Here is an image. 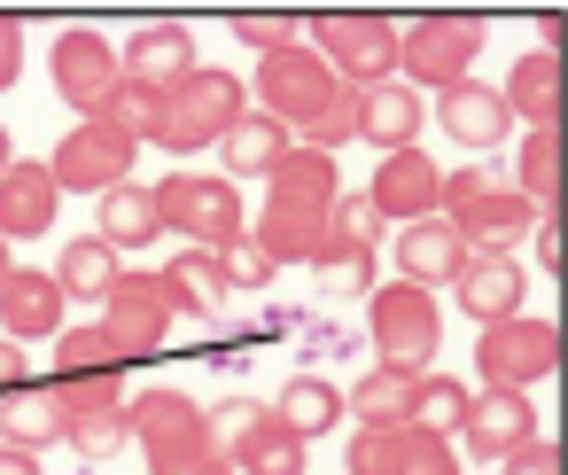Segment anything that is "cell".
Here are the masks:
<instances>
[{
  "label": "cell",
  "mask_w": 568,
  "mask_h": 475,
  "mask_svg": "<svg viewBox=\"0 0 568 475\" xmlns=\"http://www.w3.org/2000/svg\"><path fill=\"white\" fill-rule=\"evenodd\" d=\"M133 156H141V141H125V133L102 125V118H79V125L55 141L48 172H55L63 195H110V188L133 180Z\"/></svg>",
  "instance_id": "7c38bea8"
},
{
  "label": "cell",
  "mask_w": 568,
  "mask_h": 475,
  "mask_svg": "<svg viewBox=\"0 0 568 475\" xmlns=\"http://www.w3.org/2000/svg\"><path fill=\"white\" fill-rule=\"evenodd\" d=\"M17 164V149H9V125H0V172H9Z\"/></svg>",
  "instance_id": "c3c4849f"
},
{
  "label": "cell",
  "mask_w": 568,
  "mask_h": 475,
  "mask_svg": "<svg viewBox=\"0 0 568 475\" xmlns=\"http://www.w3.org/2000/svg\"><path fill=\"white\" fill-rule=\"evenodd\" d=\"M9 273H17V257H9V242H0V281H9Z\"/></svg>",
  "instance_id": "681fc988"
},
{
  "label": "cell",
  "mask_w": 568,
  "mask_h": 475,
  "mask_svg": "<svg viewBox=\"0 0 568 475\" xmlns=\"http://www.w3.org/2000/svg\"><path fill=\"white\" fill-rule=\"evenodd\" d=\"M483 17H459V9H428L413 24H397V79L420 94H452L475 79V55H483Z\"/></svg>",
  "instance_id": "7a4b0ae2"
},
{
  "label": "cell",
  "mask_w": 568,
  "mask_h": 475,
  "mask_svg": "<svg viewBox=\"0 0 568 475\" xmlns=\"http://www.w3.org/2000/svg\"><path fill=\"white\" fill-rule=\"evenodd\" d=\"M296 141L265 118V110H242L234 125H226V141H219V164H226V180H273V164L288 156Z\"/></svg>",
  "instance_id": "d4e9b609"
},
{
  "label": "cell",
  "mask_w": 568,
  "mask_h": 475,
  "mask_svg": "<svg viewBox=\"0 0 568 475\" xmlns=\"http://www.w3.org/2000/svg\"><path fill=\"white\" fill-rule=\"evenodd\" d=\"M366 203H374L382 226H420V219H436V203H444V164H436L428 149H397V156L374 164Z\"/></svg>",
  "instance_id": "5bb4252c"
},
{
  "label": "cell",
  "mask_w": 568,
  "mask_h": 475,
  "mask_svg": "<svg viewBox=\"0 0 568 475\" xmlns=\"http://www.w3.org/2000/svg\"><path fill=\"white\" fill-rule=\"evenodd\" d=\"M17 79H24V17L0 9V94H9Z\"/></svg>",
  "instance_id": "7bdbcfd3"
},
{
  "label": "cell",
  "mask_w": 568,
  "mask_h": 475,
  "mask_svg": "<svg viewBox=\"0 0 568 475\" xmlns=\"http://www.w3.org/2000/svg\"><path fill=\"white\" fill-rule=\"evenodd\" d=\"M273 421H281L296 444H312V436H327V428L343 421V390H335L327 374H296V382H281V405H273Z\"/></svg>",
  "instance_id": "f546056e"
},
{
  "label": "cell",
  "mask_w": 568,
  "mask_h": 475,
  "mask_svg": "<svg viewBox=\"0 0 568 475\" xmlns=\"http://www.w3.org/2000/svg\"><path fill=\"white\" fill-rule=\"evenodd\" d=\"M0 335H9V343H55L63 335V289H55V273L17 265L9 281H0Z\"/></svg>",
  "instance_id": "44dd1931"
},
{
  "label": "cell",
  "mask_w": 568,
  "mask_h": 475,
  "mask_svg": "<svg viewBox=\"0 0 568 475\" xmlns=\"http://www.w3.org/2000/svg\"><path fill=\"white\" fill-rule=\"evenodd\" d=\"M0 444H17V452L63 444V413H55V390L48 382H17L9 397H0Z\"/></svg>",
  "instance_id": "4316f807"
},
{
  "label": "cell",
  "mask_w": 568,
  "mask_h": 475,
  "mask_svg": "<svg viewBox=\"0 0 568 475\" xmlns=\"http://www.w3.org/2000/svg\"><path fill=\"white\" fill-rule=\"evenodd\" d=\"M118 273H125V257H118L102 234H79V242H63V257H55L63 304H71V296H79V304H102V296L118 289Z\"/></svg>",
  "instance_id": "f1b7e54d"
},
{
  "label": "cell",
  "mask_w": 568,
  "mask_h": 475,
  "mask_svg": "<svg viewBox=\"0 0 568 475\" xmlns=\"http://www.w3.org/2000/svg\"><path fill=\"white\" fill-rule=\"evenodd\" d=\"M420 125H428V102H420L405 79L358 87V141H374L382 156H397V149H420Z\"/></svg>",
  "instance_id": "7402d4cb"
},
{
  "label": "cell",
  "mask_w": 568,
  "mask_h": 475,
  "mask_svg": "<svg viewBox=\"0 0 568 475\" xmlns=\"http://www.w3.org/2000/svg\"><path fill=\"white\" fill-rule=\"evenodd\" d=\"M498 102H506V118H521L529 133H537V125H560V110H568V63H560L552 48H529V55L506 71Z\"/></svg>",
  "instance_id": "ffe728a7"
},
{
  "label": "cell",
  "mask_w": 568,
  "mask_h": 475,
  "mask_svg": "<svg viewBox=\"0 0 568 475\" xmlns=\"http://www.w3.org/2000/svg\"><path fill=\"white\" fill-rule=\"evenodd\" d=\"M164 289H172V312H187V320H219V304H226V273L211 250H172Z\"/></svg>",
  "instance_id": "4dcf8cb0"
},
{
  "label": "cell",
  "mask_w": 568,
  "mask_h": 475,
  "mask_svg": "<svg viewBox=\"0 0 568 475\" xmlns=\"http://www.w3.org/2000/svg\"><path fill=\"white\" fill-rule=\"evenodd\" d=\"M537 265L560 273V211H537Z\"/></svg>",
  "instance_id": "ee69618b"
},
{
  "label": "cell",
  "mask_w": 568,
  "mask_h": 475,
  "mask_svg": "<svg viewBox=\"0 0 568 475\" xmlns=\"http://www.w3.org/2000/svg\"><path fill=\"white\" fill-rule=\"evenodd\" d=\"M560 172H568V141H560V125H537L514 156V195L529 211H560Z\"/></svg>",
  "instance_id": "83f0119b"
},
{
  "label": "cell",
  "mask_w": 568,
  "mask_h": 475,
  "mask_svg": "<svg viewBox=\"0 0 568 475\" xmlns=\"http://www.w3.org/2000/svg\"><path fill=\"white\" fill-rule=\"evenodd\" d=\"M94 118H102V125H118L125 141H141V149H149V141H156V118H164V94H156V87L118 79V87H110V102H102Z\"/></svg>",
  "instance_id": "e575fe53"
},
{
  "label": "cell",
  "mask_w": 568,
  "mask_h": 475,
  "mask_svg": "<svg viewBox=\"0 0 568 475\" xmlns=\"http://www.w3.org/2000/svg\"><path fill=\"white\" fill-rule=\"evenodd\" d=\"M521 289H529V281H521V257H514V250H467V265L452 273L459 312L483 320V327H490V320H514V312H521Z\"/></svg>",
  "instance_id": "2e32d148"
},
{
  "label": "cell",
  "mask_w": 568,
  "mask_h": 475,
  "mask_svg": "<svg viewBox=\"0 0 568 475\" xmlns=\"http://www.w3.org/2000/svg\"><path fill=\"white\" fill-rule=\"evenodd\" d=\"M366 335H374L382 366L428 374V358H436V343H444V312H436V296L413 289V281H374V296H366Z\"/></svg>",
  "instance_id": "52a82bcc"
},
{
  "label": "cell",
  "mask_w": 568,
  "mask_h": 475,
  "mask_svg": "<svg viewBox=\"0 0 568 475\" xmlns=\"http://www.w3.org/2000/svg\"><path fill=\"white\" fill-rule=\"evenodd\" d=\"M32 374V358H24V343H9V335H0V397H9L17 382Z\"/></svg>",
  "instance_id": "f6af8a7d"
},
{
  "label": "cell",
  "mask_w": 568,
  "mask_h": 475,
  "mask_svg": "<svg viewBox=\"0 0 568 475\" xmlns=\"http://www.w3.org/2000/svg\"><path fill=\"white\" fill-rule=\"evenodd\" d=\"M304 452H312V444H296L281 421H265V428L234 452V475H304Z\"/></svg>",
  "instance_id": "d590c367"
},
{
  "label": "cell",
  "mask_w": 568,
  "mask_h": 475,
  "mask_svg": "<svg viewBox=\"0 0 568 475\" xmlns=\"http://www.w3.org/2000/svg\"><path fill=\"white\" fill-rule=\"evenodd\" d=\"M48 71H55V94H63L79 118H94V110L110 102V87H118V40H102L94 24H71V32L55 40Z\"/></svg>",
  "instance_id": "9a60e30c"
},
{
  "label": "cell",
  "mask_w": 568,
  "mask_h": 475,
  "mask_svg": "<svg viewBox=\"0 0 568 475\" xmlns=\"http://www.w3.org/2000/svg\"><path fill=\"white\" fill-rule=\"evenodd\" d=\"M55 413H63V444L87 459H110L133 428H125V374H55Z\"/></svg>",
  "instance_id": "8fae6325"
},
{
  "label": "cell",
  "mask_w": 568,
  "mask_h": 475,
  "mask_svg": "<svg viewBox=\"0 0 568 475\" xmlns=\"http://www.w3.org/2000/svg\"><path fill=\"white\" fill-rule=\"evenodd\" d=\"M475 374H483V390H514V397H529L537 382L560 374V327H552L545 312L490 320L483 343H475Z\"/></svg>",
  "instance_id": "ba28073f"
},
{
  "label": "cell",
  "mask_w": 568,
  "mask_h": 475,
  "mask_svg": "<svg viewBox=\"0 0 568 475\" xmlns=\"http://www.w3.org/2000/svg\"><path fill=\"white\" fill-rule=\"evenodd\" d=\"M436 219H444V226H459V242H467V250H514V242L537 226V211H529L514 188H498L483 164L444 172V203H436Z\"/></svg>",
  "instance_id": "8992f818"
},
{
  "label": "cell",
  "mask_w": 568,
  "mask_h": 475,
  "mask_svg": "<svg viewBox=\"0 0 568 475\" xmlns=\"http://www.w3.org/2000/svg\"><path fill=\"white\" fill-rule=\"evenodd\" d=\"M55 374H125V366H118L110 335L87 320V327H63V335H55Z\"/></svg>",
  "instance_id": "8d00e7d4"
},
{
  "label": "cell",
  "mask_w": 568,
  "mask_h": 475,
  "mask_svg": "<svg viewBox=\"0 0 568 475\" xmlns=\"http://www.w3.org/2000/svg\"><path fill=\"white\" fill-rule=\"evenodd\" d=\"M211 257H219V273H226V289H273V273H281V265H273V257L257 250V234H250V226H242L234 242H219Z\"/></svg>",
  "instance_id": "74e56055"
},
{
  "label": "cell",
  "mask_w": 568,
  "mask_h": 475,
  "mask_svg": "<svg viewBox=\"0 0 568 475\" xmlns=\"http://www.w3.org/2000/svg\"><path fill=\"white\" fill-rule=\"evenodd\" d=\"M467 265V242H459V226H444V219H420V226H397V281H413V289H452V273Z\"/></svg>",
  "instance_id": "603a6c76"
},
{
  "label": "cell",
  "mask_w": 568,
  "mask_h": 475,
  "mask_svg": "<svg viewBox=\"0 0 568 475\" xmlns=\"http://www.w3.org/2000/svg\"><path fill=\"white\" fill-rule=\"evenodd\" d=\"M0 475H40V452H17V444H0Z\"/></svg>",
  "instance_id": "bcb514c9"
},
{
  "label": "cell",
  "mask_w": 568,
  "mask_h": 475,
  "mask_svg": "<svg viewBox=\"0 0 568 475\" xmlns=\"http://www.w3.org/2000/svg\"><path fill=\"white\" fill-rule=\"evenodd\" d=\"M312 273H320V289H335V296H374V250H358V242H335V234H320V250H312Z\"/></svg>",
  "instance_id": "836d02e7"
},
{
  "label": "cell",
  "mask_w": 568,
  "mask_h": 475,
  "mask_svg": "<svg viewBox=\"0 0 568 475\" xmlns=\"http://www.w3.org/2000/svg\"><path fill=\"white\" fill-rule=\"evenodd\" d=\"M226 32L242 40V48H257V55H273V48H296L304 40V17H226Z\"/></svg>",
  "instance_id": "ab89813d"
},
{
  "label": "cell",
  "mask_w": 568,
  "mask_h": 475,
  "mask_svg": "<svg viewBox=\"0 0 568 475\" xmlns=\"http://www.w3.org/2000/svg\"><path fill=\"white\" fill-rule=\"evenodd\" d=\"M436 125L459 141V149H498L506 141V102H498V87H483V79H467V87H452V94H436Z\"/></svg>",
  "instance_id": "cb8c5ba5"
},
{
  "label": "cell",
  "mask_w": 568,
  "mask_h": 475,
  "mask_svg": "<svg viewBox=\"0 0 568 475\" xmlns=\"http://www.w3.org/2000/svg\"><path fill=\"white\" fill-rule=\"evenodd\" d=\"M265 421H273V405H257V397H219V413H211V444L234 459V452H242Z\"/></svg>",
  "instance_id": "f35d334b"
},
{
  "label": "cell",
  "mask_w": 568,
  "mask_h": 475,
  "mask_svg": "<svg viewBox=\"0 0 568 475\" xmlns=\"http://www.w3.org/2000/svg\"><path fill=\"white\" fill-rule=\"evenodd\" d=\"M187 71H195V32L172 24V17H164V24H141V32L118 48V79H133V87H156V94H164V87H180Z\"/></svg>",
  "instance_id": "d6986e66"
},
{
  "label": "cell",
  "mask_w": 568,
  "mask_h": 475,
  "mask_svg": "<svg viewBox=\"0 0 568 475\" xmlns=\"http://www.w3.org/2000/svg\"><path fill=\"white\" fill-rule=\"evenodd\" d=\"M125 428L141 436L149 475H195V467L226 459V452L211 444V413H203L187 390H141V397H125Z\"/></svg>",
  "instance_id": "3957f363"
},
{
  "label": "cell",
  "mask_w": 568,
  "mask_h": 475,
  "mask_svg": "<svg viewBox=\"0 0 568 475\" xmlns=\"http://www.w3.org/2000/svg\"><path fill=\"white\" fill-rule=\"evenodd\" d=\"M351 475H459V444L452 436H428L413 421H389V428H358L351 452H343Z\"/></svg>",
  "instance_id": "4fadbf2b"
},
{
  "label": "cell",
  "mask_w": 568,
  "mask_h": 475,
  "mask_svg": "<svg viewBox=\"0 0 568 475\" xmlns=\"http://www.w3.org/2000/svg\"><path fill=\"white\" fill-rule=\"evenodd\" d=\"M94 234H102L118 257H125V250H149V242L164 234V219H156V188H141V180L110 188L102 211H94Z\"/></svg>",
  "instance_id": "484cf974"
},
{
  "label": "cell",
  "mask_w": 568,
  "mask_h": 475,
  "mask_svg": "<svg viewBox=\"0 0 568 475\" xmlns=\"http://www.w3.org/2000/svg\"><path fill=\"white\" fill-rule=\"evenodd\" d=\"M560 32H568V17H560V9H545V17H537V48H552V55H560Z\"/></svg>",
  "instance_id": "7dc6e473"
},
{
  "label": "cell",
  "mask_w": 568,
  "mask_h": 475,
  "mask_svg": "<svg viewBox=\"0 0 568 475\" xmlns=\"http://www.w3.org/2000/svg\"><path fill=\"white\" fill-rule=\"evenodd\" d=\"M172 289H164V273H118V289L102 296V335H110V351H118V366H141V358H156L164 351V335H172Z\"/></svg>",
  "instance_id": "30bf717a"
},
{
  "label": "cell",
  "mask_w": 568,
  "mask_h": 475,
  "mask_svg": "<svg viewBox=\"0 0 568 475\" xmlns=\"http://www.w3.org/2000/svg\"><path fill=\"white\" fill-rule=\"evenodd\" d=\"M304 48H312L351 94L397 79V17H382V9H327V17H304Z\"/></svg>",
  "instance_id": "277c9868"
},
{
  "label": "cell",
  "mask_w": 568,
  "mask_h": 475,
  "mask_svg": "<svg viewBox=\"0 0 568 475\" xmlns=\"http://www.w3.org/2000/svg\"><path fill=\"white\" fill-rule=\"evenodd\" d=\"M55 211H63V188H55L48 164L17 156L9 172H0V242H40L55 226Z\"/></svg>",
  "instance_id": "ac0fdd59"
},
{
  "label": "cell",
  "mask_w": 568,
  "mask_h": 475,
  "mask_svg": "<svg viewBox=\"0 0 568 475\" xmlns=\"http://www.w3.org/2000/svg\"><path fill=\"white\" fill-rule=\"evenodd\" d=\"M498 475H568V459H560V444H552V436H529L521 452H506V459H498Z\"/></svg>",
  "instance_id": "b9f144b4"
},
{
  "label": "cell",
  "mask_w": 568,
  "mask_h": 475,
  "mask_svg": "<svg viewBox=\"0 0 568 475\" xmlns=\"http://www.w3.org/2000/svg\"><path fill=\"white\" fill-rule=\"evenodd\" d=\"M156 219L187 250H219L242 234V188L211 180V172H172V180H156Z\"/></svg>",
  "instance_id": "9c48e42d"
},
{
  "label": "cell",
  "mask_w": 568,
  "mask_h": 475,
  "mask_svg": "<svg viewBox=\"0 0 568 475\" xmlns=\"http://www.w3.org/2000/svg\"><path fill=\"white\" fill-rule=\"evenodd\" d=\"M335 195H343L335 156L288 149V156L273 164V180H265V211H257V226H250V234H257V250H265L273 265H312V250H320V234H327Z\"/></svg>",
  "instance_id": "6da1fadb"
},
{
  "label": "cell",
  "mask_w": 568,
  "mask_h": 475,
  "mask_svg": "<svg viewBox=\"0 0 568 475\" xmlns=\"http://www.w3.org/2000/svg\"><path fill=\"white\" fill-rule=\"evenodd\" d=\"M405 405H413V374H397V366H374L343 390V413L358 428H389V421H405Z\"/></svg>",
  "instance_id": "1f68e13d"
},
{
  "label": "cell",
  "mask_w": 568,
  "mask_h": 475,
  "mask_svg": "<svg viewBox=\"0 0 568 475\" xmlns=\"http://www.w3.org/2000/svg\"><path fill=\"white\" fill-rule=\"evenodd\" d=\"M529 436H545L537 413H529V397H514V390H475V397H467V421H459L467 459H506V452H521Z\"/></svg>",
  "instance_id": "e0dca14e"
},
{
  "label": "cell",
  "mask_w": 568,
  "mask_h": 475,
  "mask_svg": "<svg viewBox=\"0 0 568 475\" xmlns=\"http://www.w3.org/2000/svg\"><path fill=\"white\" fill-rule=\"evenodd\" d=\"M327 234H335V242H358V250H382V219H374V203H366V195H335Z\"/></svg>",
  "instance_id": "60d3db41"
},
{
  "label": "cell",
  "mask_w": 568,
  "mask_h": 475,
  "mask_svg": "<svg viewBox=\"0 0 568 475\" xmlns=\"http://www.w3.org/2000/svg\"><path fill=\"white\" fill-rule=\"evenodd\" d=\"M405 421L428 428V436H459V421H467V382H459V374H413Z\"/></svg>",
  "instance_id": "d6a6232c"
},
{
  "label": "cell",
  "mask_w": 568,
  "mask_h": 475,
  "mask_svg": "<svg viewBox=\"0 0 568 475\" xmlns=\"http://www.w3.org/2000/svg\"><path fill=\"white\" fill-rule=\"evenodd\" d=\"M250 110V87L219 63H195L180 87H164V118H156V149L172 156H195V149H219L226 125Z\"/></svg>",
  "instance_id": "5b68a950"
}]
</instances>
